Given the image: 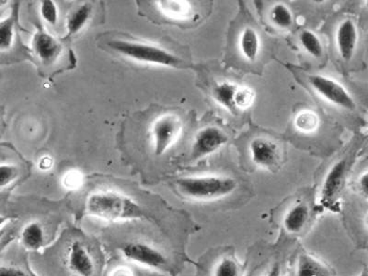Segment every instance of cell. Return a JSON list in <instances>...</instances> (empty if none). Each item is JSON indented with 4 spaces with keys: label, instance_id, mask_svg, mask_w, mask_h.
<instances>
[{
    "label": "cell",
    "instance_id": "cell-1",
    "mask_svg": "<svg viewBox=\"0 0 368 276\" xmlns=\"http://www.w3.org/2000/svg\"><path fill=\"white\" fill-rule=\"evenodd\" d=\"M112 51L133 62L186 69L185 61L162 46L140 40L112 39L107 44Z\"/></svg>",
    "mask_w": 368,
    "mask_h": 276
},
{
    "label": "cell",
    "instance_id": "cell-2",
    "mask_svg": "<svg viewBox=\"0 0 368 276\" xmlns=\"http://www.w3.org/2000/svg\"><path fill=\"white\" fill-rule=\"evenodd\" d=\"M87 214L107 221L138 220L145 212L138 202L117 192H98L87 199Z\"/></svg>",
    "mask_w": 368,
    "mask_h": 276
},
{
    "label": "cell",
    "instance_id": "cell-3",
    "mask_svg": "<svg viewBox=\"0 0 368 276\" xmlns=\"http://www.w3.org/2000/svg\"><path fill=\"white\" fill-rule=\"evenodd\" d=\"M176 187L185 197L197 201H211L231 195L237 188L233 178L221 175H203L181 178Z\"/></svg>",
    "mask_w": 368,
    "mask_h": 276
},
{
    "label": "cell",
    "instance_id": "cell-4",
    "mask_svg": "<svg viewBox=\"0 0 368 276\" xmlns=\"http://www.w3.org/2000/svg\"><path fill=\"white\" fill-rule=\"evenodd\" d=\"M181 119L175 115H164L151 127L152 143L157 156L163 155L177 141L182 131Z\"/></svg>",
    "mask_w": 368,
    "mask_h": 276
},
{
    "label": "cell",
    "instance_id": "cell-5",
    "mask_svg": "<svg viewBox=\"0 0 368 276\" xmlns=\"http://www.w3.org/2000/svg\"><path fill=\"white\" fill-rule=\"evenodd\" d=\"M309 81L313 90L334 105L348 110H354L357 107L346 88L334 79L322 75H312Z\"/></svg>",
    "mask_w": 368,
    "mask_h": 276
},
{
    "label": "cell",
    "instance_id": "cell-6",
    "mask_svg": "<svg viewBox=\"0 0 368 276\" xmlns=\"http://www.w3.org/2000/svg\"><path fill=\"white\" fill-rule=\"evenodd\" d=\"M348 177V161L342 159L328 171L321 191V204L328 209H333L334 205L338 202Z\"/></svg>",
    "mask_w": 368,
    "mask_h": 276
},
{
    "label": "cell",
    "instance_id": "cell-7",
    "mask_svg": "<svg viewBox=\"0 0 368 276\" xmlns=\"http://www.w3.org/2000/svg\"><path fill=\"white\" fill-rule=\"evenodd\" d=\"M124 259L136 265L152 269L162 268L167 265L165 255L158 248L143 242H129L121 248Z\"/></svg>",
    "mask_w": 368,
    "mask_h": 276
},
{
    "label": "cell",
    "instance_id": "cell-8",
    "mask_svg": "<svg viewBox=\"0 0 368 276\" xmlns=\"http://www.w3.org/2000/svg\"><path fill=\"white\" fill-rule=\"evenodd\" d=\"M229 142V137L220 128L206 127L201 129L194 138L191 158L198 159L213 154Z\"/></svg>",
    "mask_w": 368,
    "mask_h": 276
},
{
    "label": "cell",
    "instance_id": "cell-9",
    "mask_svg": "<svg viewBox=\"0 0 368 276\" xmlns=\"http://www.w3.org/2000/svg\"><path fill=\"white\" fill-rule=\"evenodd\" d=\"M251 159L255 165L264 168L278 167L281 154L275 142L266 137H256L249 144Z\"/></svg>",
    "mask_w": 368,
    "mask_h": 276
},
{
    "label": "cell",
    "instance_id": "cell-10",
    "mask_svg": "<svg viewBox=\"0 0 368 276\" xmlns=\"http://www.w3.org/2000/svg\"><path fill=\"white\" fill-rule=\"evenodd\" d=\"M68 267L77 276H93L95 265L89 251L81 241H73L68 254Z\"/></svg>",
    "mask_w": 368,
    "mask_h": 276
},
{
    "label": "cell",
    "instance_id": "cell-11",
    "mask_svg": "<svg viewBox=\"0 0 368 276\" xmlns=\"http://www.w3.org/2000/svg\"><path fill=\"white\" fill-rule=\"evenodd\" d=\"M357 28L351 18H345L340 23L336 33V44L340 57L346 62L351 61L357 49Z\"/></svg>",
    "mask_w": 368,
    "mask_h": 276
},
{
    "label": "cell",
    "instance_id": "cell-12",
    "mask_svg": "<svg viewBox=\"0 0 368 276\" xmlns=\"http://www.w3.org/2000/svg\"><path fill=\"white\" fill-rule=\"evenodd\" d=\"M32 48L42 64L53 63L62 50L60 42L44 30H38L32 40Z\"/></svg>",
    "mask_w": 368,
    "mask_h": 276
},
{
    "label": "cell",
    "instance_id": "cell-13",
    "mask_svg": "<svg viewBox=\"0 0 368 276\" xmlns=\"http://www.w3.org/2000/svg\"><path fill=\"white\" fill-rule=\"evenodd\" d=\"M310 219V209L306 202H300L289 208L282 224L289 234H300L306 229Z\"/></svg>",
    "mask_w": 368,
    "mask_h": 276
},
{
    "label": "cell",
    "instance_id": "cell-14",
    "mask_svg": "<svg viewBox=\"0 0 368 276\" xmlns=\"http://www.w3.org/2000/svg\"><path fill=\"white\" fill-rule=\"evenodd\" d=\"M295 276H331V270L311 254L302 253L297 258Z\"/></svg>",
    "mask_w": 368,
    "mask_h": 276
},
{
    "label": "cell",
    "instance_id": "cell-15",
    "mask_svg": "<svg viewBox=\"0 0 368 276\" xmlns=\"http://www.w3.org/2000/svg\"><path fill=\"white\" fill-rule=\"evenodd\" d=\"M261 47L260 36L251 27H246L239 38V48L243 57L249 62L257 60Z\"/></svg>",
    "mask_w": 368,
    "mask_h": 276
},
{
    "label": "cell",
    "instance_id": "cell-16",
    "mask_svg": "<svg viewBox=\"0 0 368 276\" xmlns=\"http://www.w3.org/2000/svg\"><path fill=\"white\" fill-rule=\"evenodd\" d=\"M21 243L30 251H40L44 245V230L39 222H30L24 226L20 235Z\"/></svg>",
    "mask_w": 368,
    "mask_h": 276
},
{
    "label": "cell",
    "instance_id": "cell-17",
    "mask_svg": "<svg viewBox=\"0 0 368 276\" xmlns=\"http://www.w3.org/2000/svg\"><path fill=\"white\" fill-rule=\"evenodd\" d=\"M238 86L230 82H221L215 85L213 88V98L224 108L230 112L235 113L237 109L235 104V96L238 91Z\"/></svg>",
    "mask_w": 368,
    "mask_h": 276
},
{
    "label": "cell",
    "instance_id": "cell-18",
    "mask_svg": "<svg viewBox=\"0 0 368 276\" xmlns=\"http://www.w3.org/2000/svg\"><path fill=\"white\" fill-rule=\"evenodd\" d=\"M93 13V7L90 3H85L80 7L75 9L70 13L68 18V23H66V28H68V38L69 37L78 35L87 23Z\"/></svg>",
    "mask_w": 368,
    "mask_h": 276
},
{
    "label": "cell",
    "instance_id": "cell-19",
    "mask_svg": "<svg viewBox=\"0 0 368 276\" xmlns=\"http://www.w3.org/2000/svg\"><path fill=\"white\" fill-rule=\"evenodd\" d=\"M158 7L161 13L173 20H181L186 18L190 13L189 3L185 1H159Z\"/></svg>",
    "mask_w": 368,
    "mask_h": 276
},
{
    "label": "cell",
    "instance_id": "cell-20",
    "mask_svg": "<svg viewBox=\"0 0 368 276\" xmlns=\"http://www.w3.org/2000/svg\"><path fill=\"white\" fill-rule=\"evenodd\" d=\"M299 41L307 53L315 58H321L324 54V46L321 40L310 30H304L300 33Z\"/></svg>",
    "mask_w": 368,
    "mask_h": 276
},
{
    "label": "cell",
    "instance_id": "cell-21",
    "mask_svg": "<svg viewBox=\"0 0 368 276\" xmlns=\"http://www.w3.org/2000/svg\"><path fill=\"white\" fill-rule=\"evenodd\" d=\"M319 118L317 113L312 110H305L297 113L295 118V127L302 133H312L317 130Z\"/></svg>",
    "mask_w": 368,
    "mask_h": 276
},
{
    "label": "cell",
    "instance_id": "cell-22",
    "mask_svg": "<svg viewBox=\"0 0 368 276\" xmlns=\"http://www.w3.org/2000/svg\"><path fill=\"white\" fill-rule=\"evenodd\" d=\"M271 20L280 29H287L293 24V15L290 9L284 3H278L273 6L270 13Z\"/></svg>",
    "mask_w": 368,
    "mask_h": 276
},
{
    "label": "cell",
    "instance_id": "cell-23",
    "mask_svg": "<svg viewBox=\"0 0 368 276\" xmlns=\"http://www.w3.org/2000/svg\"><path fill=\"white\" fill-rule=\"evenodd\" d=\"M14 15L1 21L0 24V49L1 51L8 50L13 45L15 38Z\"/></svg>",
    "mask_w": 368,
    "mask_h": 276
},
{
    "label": "cell",
    "instance_id": "cell-24",
    "mask_svg": "<svg viewBox=\"0 0 368 276\" xmlns=\"http://www.w3.org/2000/svg\"><path fill=\"white\" fill-rule=\"evenodd\" d=\"M213 276H240L238 262L233 257L225 256L215 265Z\"/></svg>",
    "mask_w": 368,
    "mask_h": 276
},
{
    "label": "cell",
    "instance_id": "cell-25",
    "mask_svg": "<svg viewBox=\"0 0 368 276\" xmlns=\"http://www.w3.org/2000/svg\"><path fill=\"white\" fill-rule=\"evenodd\" d=\"M255 100V92L251 88H239L235 96L237 109L246 110L252 106Z\"/></svg>",
    "mask_w": 368,
    "mask_h": 276
},
{
    "label": "cell",
    "instance_id": "cell-26",
    "mask_svg": "<svg viewBox=\"0 0 368 276\" xmlns=\"http://www.w3.org/2000/svg\"><path fill=\"white\" fill-rule=\"evenodd\" d=\"M40 12L42 18L52 26H56L59 21V8L56 3L51 0L42 1Z\"/></svg>",
    "mask_w": 368,
    "mask_h": 276
},
{
    "label": "cell",
    "instance_id": "cell-27",
    "mask_svg": "<svg viewBox=\"0 0 368 276\" xmlns=\"http://www.w3.org/2000/svg\"><path fill=\"white\" fill-rule=\"evenodd\" d=\"M18 174H19V171L15 166L1 165L0 167V186L1 188H5L6 186L13 182Z\"/></svg>",
    "mask_w": 368,
    "mask_h": 276
},
{
    "label": "cell",
    "instance_id": "cell-28",
    "mask_svg": "<svg viewBox=\"0 0 368 276\" xmlns=\"http://www.w3.org/2000/svg\"><path fill=\"white\" fill-rule=\"evenodd\" d=\"M64 184L68 189H78L82 184V175L78 171H69L63 180Z\"/></svg>",
    "mask_w": 368,
    "mask_h": 276
},
{
    "label": "cell",
    "instance_id": "cell-29",
    "mask_svg": "<svg viewBox=\"0 0 368 276\" xmlns=\"http://www.w3.org/2000/svg\"><path fill=\"white\" fill-rule=\"evenodd\" d=\"M0 276H30L27 272L19 268L11 266H2L0 269Z\"/></svg>",
    "mask_w": 368,
    "mask_h": 276
},
{
    "label": "cell",
    "instance_id": "cell-30",
    "mask_svg": "<svg viewBox=\"0 0 368 276\" xmlns=\"http://www.w3.org/2000/svg\"><path fill=\"white\" fill-rule=\"evenodd\" d=\"M359 188H360L364 197L368 199V173L362 175L360 180H359Z\"/></svg>",
    "mask_w": 368,
    "mask_h": 276
},
{
    "label": "cell",
    "instance_id": "cell-31",
    "mask_svg": "<svg viewBox=\"0 0 368 276\" xmlns=\"http://www.w3.org/2000/svg\"><path fill=\"white\" fill-rule=\"evenodd\" d=\"M264 276H282V269L279 263H275L269 269Z\"/></svg>",
    "mask_w": 368,
    "mask_h": 276
},
{
    "label": "cell",
    "instance_id": "cell-32",
    "mask_svg": "<svg viewBox=\"0 0 368 276\" xmlns=\"http://www.w3.org/2000/svg\"><path fill=\"white\" fill-rule=\"evenodd\" d=\"M52 165H53V161H52V159L48 158V156H45V158H42L41 159L40 163H39V168H40L41 170L45 171L48 170V168H50Z\"/></svg>",
    "mask_w": 368,
    "mask_h": 276
},
{
    "label": "cell",
    "instance_id": "cell-33",
    "mask_svg": "<svg viewBox=\"0 0 368 276\" xmlns=\"http://www.w3.org/2000/svg\"><path fill=\"white\" fill-rule=\"evenodd\" d=\"M112 276H133V275L126 268H117L112 272Z\"/></svg>",
    "mask_w": 368,
    "mask_h": 276
},
{
    "label": "cell",
    "instance_id": "cell-34",
    "mask_svg": "<svg viewBox=\"0 0 368 276\" xmlns=\"http://www.w3.org/2000/svg\"><path fill=\"white\" fill-rule=\"evenodd\" d=\"M366 224H367V226H368V214H367V219H366Z\"/></svg>",
    "mask_w": 368,
    "mask_h": 276
},
{
    "label": "cell",
    "instance_id": "cell-35",
    "mask_svg": "<svg viewBox=\"0 0 368 276\" xmlns=\"http://www.w3.org/2000/svg\"><path fill=\"white\" fill-rule=\"evenodd\" d=\"M367 8H368V1H367Z\"/></svg>",
    "mask_w": 368,
    "mask_h": 276
}]
</instances>
